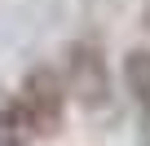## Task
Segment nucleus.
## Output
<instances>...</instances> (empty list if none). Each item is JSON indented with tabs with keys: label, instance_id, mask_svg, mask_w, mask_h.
<instances>
[{
	"label": "nucleus",
	"instance_id": "nucleus-1",
	"mask_svg": "<svg viewBox=\"0 0 150 146\" xmlns=\"http://www.w3.org/2000/svg\"><path fill=\"white\" fill-rule=\"evenodd\" d=\"M13 111L22 115L27 133L31 137H53L62 128V115H66V89H62V75L53 66H35L22 75V89L18 98H9Z\"/></svg>",
	"mask_w": 150,
	"mask_h": 146
},
{
	"label": "nucleus",
	"instance_id": "nucleus-2",
	"mask_svg": "<svg viewBox=\"0 0 150 146\" xmlns=\"http://www.w3.org/2000/svg\"><path fill=\"white\" fill-rule=\"evenodd\" d=\"M62 89H66V98H75L93 115L110 111V102H115L110 98V71H106V58H102L97 44L80 40V44L66 49V80H62Z\"/></svg>",
	"mask_w": 150,
	"mask_h": 146
},
{
	"label": "nucleus",
	"instance_id": "nucleus-3",
	"mask_svg": "<svg viewBox=\"0 0 150 146\" xmlns=\"http://www.w3.org/2000/svg\"><path fill=\"white\" fill-rule=\"evenodd\" d=\"M124 84L141 111V137L150 146V49H128L124 53Z\"/></svg>",
	"mask_w": 150,
	"mask_h": 146
},
{
	"label": "nucleus",
	"instance_id": "nucleus-4",
	"mask_svg": "<svg viewBox=\"0 0 150 146\" xmlns=\"http://www.w3.org/2000/svg\"><path fill=\"white\" fill-rule=\"evenodd\" d=\"M0 146H31V133L13 111V102H0Z\"/></svg>",
	"mask_w": 150,
	"mask_h": 146
}]
</instances>
